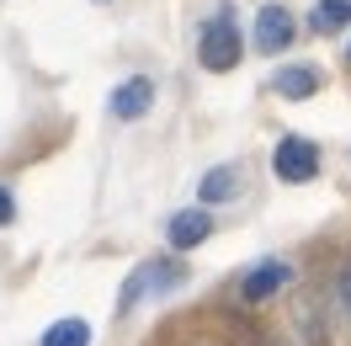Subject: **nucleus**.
Returning <instances> with one entry per match:
<instances>
[{
  "instance_id": "obj_1",
  "label": "nucleus",
  "mask_w": 351,
  "mask_h": 346,
  "mask_svg": "<svg viewBox=\"0 0 351 346\" xmlns=\"http://www.w3.org/2000/svg\"><path fill=\"white\" fill-rule=\"evenodd\" d=\"M240 54H245V38H240V27H234V16H229V5H223L219 16L202 27V38H197V59H202V69H213V75H229V69L240 65Z\"/></svg>"
},
{
  "instance_id": "obj_2",
  "label": "nucleus",
  "mask_w": 351,
  "mask_h": 346,
  "mask_svg": "<svg viewBox=\"0 0 351 346\" xmlns=\"http://www.w3.org/2000/svg\"><path fill=\"white\" fill-rule=\"evenodd\" d=\"M181 282H186V266H181V261H171V256L144 261V266L123 282V309H133V303H144V299H160V293H171Z\"/></svg>"
},
{
  "instance_id": "obj_3",
  "label": "nucleus",
  "mask_w": 351,
  "mask_h": 346,
  "mask_svg": "<svg viewBox=\"0 0 351 346\" xmlns=\"http://www.w3.org/2000/svg\"><path fill=\"white\" fill-rule=\"evenodd\" d=\"M271 171L282 176L287 187L314 181V176H319V150H314L308 139H298V133H287L282 144H277V154H271Z\"/></svg>"
},
{
  "instance_id": "obj_4",
  "label": "nucleus",
  "mask_w": 351,
  "mask_h": 346,
  "mask_svg": "<svg viewBox=\"0 0 351 346\" xmlns=\"http://www.w3.org/2000/svg\"><path fill=\"white\" fill-rule=\"evenodd\" d=\"M287 282H293V272H287V261H261V266H250L240 282V299L245 303H266V299H277Z\"/></svg>"
},
{
  "instance_id": "obj_5",
  "label": "nucleus",
  "mask_w": 351,
  "mask_h": 346,
  "mask_svg": "<svg viewBox=\"0 0 351 346\" xmlns=\"http://www.w3.org/2000/svg\"><path fill=\"white\" fill-rule=\"evenodd\" d=\"M293 32H298V27H293V16H287L282 5H261V11H256V32H250V38H256V48H261V54H282V48H293Z\"/></svg>"
},
{
  "instance_id": "obj_6",
  "label": "nucleus",
  "mask_w": 351,
  "mask_h": 346,
  "mask_svg": "<svg viewBox=\"0 0 351 346\" xmlns=\"http://www.w3.org/2000/svg\"><path fill=\"white\" fill-rule=\"evenodd\" d=\"M319 86H325V69L319 65H282L271 75V91H277L282 102H308Z\"/></svg>"
},
{
  "instance_id": "obj_7",
  "label": "nucleus",
  "mask_w": 351,
  "mask_h": 346,
  "mask_svg": "<svg viewBox=\"0 0 351 346\" xmlns=\"http://www.w3.org/2000/svg\"><path fill=\"white\" fill-rule=\"evenodd\" d=\"M149 107H154V86L144 80V75H128L123 86L112 91V117H123V123H133V117H144Z\"/></svg>"
},
{
  "instance_id": "obj_8",
  "label": "nucleus",
  "mask_w": 351,
  "mask_h": 346,
  "mask_svg": "<svg viewBox=\"0 0 351 346\" xmlns=\"http://www.w3.org/2000/svg\"><path fill=\"white\" fill-rule=\"evenodd\" d=\"M213 235V214H202V208H181V214L165 224V240H171L176 251H192L202 240Z\"/></svg>"
},
{
  "instance_id": "obj_9",
  "label": "nucleus",
  "mask_w": 351,
  "mask_h": 346,
  "mask_svg": "<svg viewBox=\"0 0 351 346\" xmlns=\"http://www.w3.org/2000/svg\"><path fill=\"white\" fill-rule=\"evenodd\" d=\"M293 325H298L304 346H325V314H319L314 299H293Z\"/></svg>"
},
{
  "instance_id": "obj_10",
  "label": "nucleus",
  "mask_w": 351,
  "mask_h": 346,
  "mask_svg": "<svg viewBox=\"0 0 351 346\" xmlns=\"http://www.w3.org/2000/svg\"><path fill=\"white\" fill-rule=\"evenodd\" d=\"M234 192H240V171L234 165H219V171L202 176V203H229Z\"/></svg>"
},
{
  "instance_id": "obj_11",
  "label": "nucleus",
  "mask_w": 351,
  "mask_h": 346,
  "mask_svg": "<svg viewBox=\"0 0 351 346\" xmlns=\"http://www.w3.org/2000/svg\"><path fill=\"white\" fill-rule=\"evenodd\" d=\"M43 346H90V325H86V320H59V325H48Z\"/></svg>"
},
{
  "instance_id": "obj_12",
  "label": "nucleus",
  "mask_w": 351,
  "mask_h": 346,
  "mask_svg": "<svg viewBox=\"0 0 351 346\" xmlns=\"http://www.w3.org/2000/svg\"><path fill=\"white\" fill-rule=\"evenodd\" d=\"M314 22L325 27V32L346 27V22H351V0H319V16H314Z\"/></svg>"
},
{
  "instance_id": "obj_13",
  "label": "nucleus",
  "mask_w": 351,
  "mask_h": 346,
  "mask_svg": "<svg viewBox=\"0 0 351 346\" xmlns=\"http://www.w3.org/2000/svg\"><path fill=\"white\" fill-rule=\"evenodd\" d=\"M11 218H16V197L0 187V224H11Z\"/></svg>"
},
{
  "instance_id": "obj_14",
  "label": "nucleus",
  "mask_w": 351,
  "mask_h": 346,
  "mask_svg": "<svg viewBox=\"0 0 351 346\" xmlns=\"http://www.w3.org/2000/svg\"><path fill=\"white\" fill-rule=\"evenodd\" d=\"M341 309H346V320H351V266L341 272Z\"/></svg>"
},
{
  "instance_id": "obj_15",
  "label": "nucleus",
  "mask_w": 351,
  "mask_h": 346,
  "mask_svg": "<svg viewBox=\"0 0 351 346\" xmlns=\"http://www.w3.org/2000/svg\"><path fill=\"white\" fill-rule=\"evenodd\" d=\"M346 59H351V43H346Z\"/></svg>"
}]
</instances>
